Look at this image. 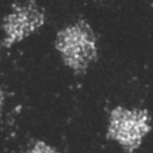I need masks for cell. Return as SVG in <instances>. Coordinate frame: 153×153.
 Wrapping results in <instances>:
<instances>
[{"mask_svg":"<svg viewBox=\"0 0 153 153\" xmlns=\"http://www.w3.org/2000/svg\"><path fill=\"white\" fill-rule=\"evenodd\" d=\"M55 47L62 54L65 65L75 71H84L97 57L96 38L84 21L60 31Z\"/></svg>","mask_w":153,"mask_h":153,"instance_id":"6da1fadb","label":"cell"},{"mask_svg":"<svg viewBox=\"0 0 153 153\" xmlns=\"http://www.w3.org/2000/svg\"><path fill=\"white\" fill-rule=\"evenodd\" d=\"M148 121L146 110H127L117 107L111 113L108 136L132 152L140 146L142 138L151 129Z\"/></svg>","mask_w":153,"mask_h":153,"instance_id":"7a4b0ae2","label":"cell"},{"mask_svg":"<svg viewBox=\"0 0 153 153\" xmlns=\"http://www.w3.org/2000/svg\"><path fill=\"white\" fill-rule=\"evenodd\" d=\"M31 152H38V153H51L56 152V151L51 149L50 146H47L43 142H38L35 144V148L31 150Z\"/></svg>","mask_w":153,"mask_h":153,"instance_id":"3957f363","label":"cell"},{"mask_svg":"<svg viewBox=\"0 0 153 153\" xmlns=\"http://www.w3.org/2000/svg\"><path fill=\"white\" fill-rule=\"evenodd\" d=\"M5 97H4V94L0 88V117H1V112H2V106H3V101Z\"/></svg>","mask_w":153,"mask_h":153,"instance_id":"277c9868","label":"cell"}]
</instances>
